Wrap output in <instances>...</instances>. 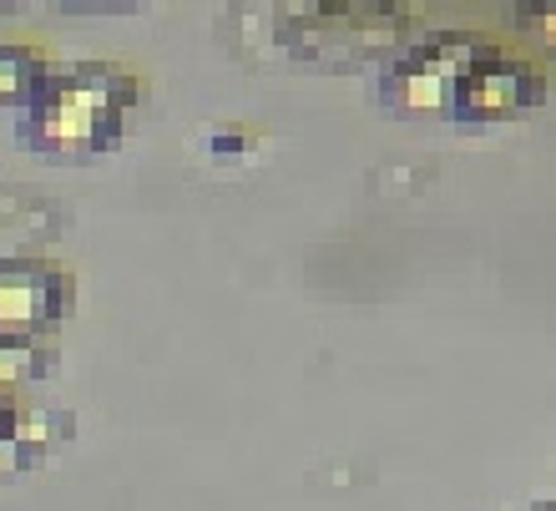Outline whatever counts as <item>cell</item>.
Listing matches in <instances>:
<instances>
[{
    "mask_svg": "<svg viewBox=\"0 0 556 511\" xmlns=\"http://www.w3.org/2000/svg\"><path fill=\"white\" fill-rule=\"evenodd\" d=\"M132 76L122 66H72L51 76L30 102V137L41 147H91L112 137L122 107L132 102Z\"/></svg>",
    "mask_w": 556,
    "mask_h": 511,
    "instance_id": "6da1fadb",
    "label": "cell"
},
{
    "mask_svg": "<svg viewBox=\"0 0 556 511\" xmlns=\"http://www.w3.org/2000/svg\"><path fill=\"white\" fill-rule=\"evenodd\" d=\"M66 299H72V278L56 263L0 259V324L56 320Z\"/></svg>",
    "mask_w": 556,
    "mask_h": 511,
    "instance_id": "7a4b0ae2",
    "label": "cell"
},
{
    "mask_svg": "<svg viewBox=\"0 0 556 511\" xmlns=\"http://www.w3.org/2000/svg\"><path fill=\"white\" fill-rule=\"evenodd\" d=\"M72 223V208L30 183H0V253L21 259L30 244L56 238Z\"/></svg>",
    "mask_w": 556,
    "mask_h": 511,
    "instance_id": "3957f363",
    "label": "cell"
},
{
    "mask_svg": "<svg viewBox=\"0 0 556 511\" xmlns=\"http://www.w3.org/2000/svg\"><path fill=\"white\" fill-rule=\"evenodd\" d=\"M41 370H51L46 350H36L30 339H0V381L5 375H41Z\"/></svg>",
    "mask_w": 556,
    "mask_h": 511,
    "instance_id": "277c9868",
    "label": "cell"
},
{
    "mask_svg": "<svg viewBox=\"0 0 556 511\" xmlns=\"http://www.w3.org/2000/svg\"><path fill=\"white\" fill-rule=\"evenodd\" d=\"M21 66H26L21 51H0V97H5L11 87H21Z\"/></svg>",
    "mask_w": 556,
    "mask_h": 511,
    "instance_id": "5b68a950",
    "label": "cell"
}]
</instances>
